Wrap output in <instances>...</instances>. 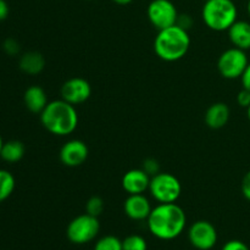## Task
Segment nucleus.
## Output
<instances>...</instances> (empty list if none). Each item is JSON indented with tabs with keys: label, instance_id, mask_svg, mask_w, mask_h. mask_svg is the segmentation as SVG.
Listing matches in <instances>:
<instances>
[{
	"label": "nucleus",
	"instance_id": "obj_28",
	"mask_svg": "<svg viewBox=\"0 0 250 250\" xmlns=\"http://www.w3.org/2000/svg\"><path fill=\"white\" fill-rule=\"evenodd\" d=\"M192 23H193L192 17H190L189 15H178V20L176 24H178L180 27L185 28L186 31H188V29L190 28Z\"/></svg>",
	"mask_w": 250,
	"mask_h": 250
},
{
	"label": "nucleus",
	"instance_id": "obj_15",
	"mask_svg": "<svg viewBox=\"0 0 250 250\" xmlns=\"http://www.w3.org/2000/svg\"><path fill=\"white\" fill-rule=\"evenodd\" d=\"M227 32L233 46L244 51L250 50V22L237 20Z\"/></svg>",
	"mask_w": 250,
	"mask_h": 250
},
{
	"label": "nucleus",
	"instance_id": "obj_20",
	"mask_svg": "<svg viewBox=\"0 0 250 250\" xmlns=\"http://www.w3.org/2000/svg\"><path fill=\"white\" fill-rule=\"evenodd\" d=\"M94 250H122V241L116 236H104L97 241Z\"/></svg>",
	"mask_w": 250,
	"mask_h": 250
},
{
	"label": "nucleus",
	"instance_id": "obj_21",
	"mask_svg": "<svg viewBox=\"0 0 250 250\" xmlns=\"http://www.w3.org/2000/svg\"><path fill=\"white\" fill-rule=\"evenodd\" d=\"M122 250H148V243L144 237L131 234L122 241Z\"/></svg>",
	"mask_w": 250,
	"mask_h": 250
},
{
	"label": "nucleus",
	"instance_id": "obj_32",
	"mask_svg": "<svg viewBox=\"0 0 250 250\" xmlns=\"http://www.w3.org/2000/svg\"><path fill=\"white\" fill-rule=\"evenodd\" d=\"M247 11H248V15L250 17V0L248 1V5H247Z\"/></svg>",
	"mask_w": 250,
	"mask_h": 250
},
{
	"label": "nucleus",
	"instance_id": "obj_14",
	"mask_svg": "<svg viewBox=\"0 0 250 250\" xmlns=\"http://www.w3.org/2000/svg\"><path fill=\"white\" fill-rule=\"evenodd\" d=\"M231 110L226 103H214L208 107L204 115V121L207 126L211 129L224 128L229 121Z\"/></svg>",
	"mask_w": 250,
	"mask_h": 250
},
{
	"label": "nucleus",
	"instance_id": "obj_5",
	"mask_svg": "<svg viewBox=\"0 0 250 250\" xmlns=\"http://www.w3.org/2000/svg\"><path fill=\"white\" fill-rule=\"evenodd\" d=\"M149 192L159 204L176 203L182 193V185L172 173L159 172L150 178Z\"/></svg>",
	"mask_w": 250,
	"mask_h": 250
},
{
	"label": "nucleus",
	"instance_id": "obj_29",
	"mask_svg": "<svg viewBox=\"0 0 250 250\" xmlns=\"http://www.w3.org/2000/svg\"><path fill=\"white\" fill-rule=\"evenodd\" d=\"M9 5H7L6 0H0V21H4L6 20V17L9 16Z\"/></svg>",
	"mask_w": 250,
	"mask_h": 250
},
{
	"label": "nucleus",
	"instance_id": "obj_30",
	"mask_svg": "<svg viewBox=\"0 0 250 250\" xmlns=\"http://www.w3.org/2000/svg\"><path fill=\"white\" fill-rule=\"evenodd\" d=\"M241 81H242V85H243V88H246V89H248L250 92V62L248 67H247V70L244 71L243 76L241 77Z\"/></svg>",
	"mask_w": 250,
	"mask_h": 250
},
{
	"label": "nucleus",
	"instance_id": "obj_9",
	"mask_svg": "<svg viewBox=\"0 0 250 250\" xmlns=\"http://www.w3.org/2000/svg\"><path fill=\"white\" fill-rule=\"evenodd\" d=\"M217 231L214 225L205 220L194 222L188 229L189 243L198 250H210L217 243Z\"/></svg>",
	"mask_w": 250,
	"mask_h": 250
},
{
	"label": "nucleus",
	"instance_id": "obj_25",
	"mask_svg": "<svg viewBox=\"0 0 250 250\" xmlns=\"http://www.w3.org/2000/svg\"><path fill=\"white\" fill-rule=\"evenodd\" d=\"M221 250H250L249 247L244 242L238 241V239H232L225 243Z\"/></svg>",
	"mask_w": 250,
	"mask_h": 250
},
{
	"label": "nucleus",
	"instance_id": "obj_23",
	"mask_svg": "<svg viewBox=\"0 0 250 250\" xmlns=\"http://www.w3.org/2000/svg\"><path fill=\"white\" fill-rule=\"evenodd\" d=\"M2 49H4L5 53H6L7 55L14 56L20 53V44L16 39L7 38L6 41L4 42V44H2Z\"/></svg>",
	"mask_w": 250,
	"mask_h": 250
},
{
	"label": "nucleus",
	"instance_id": "obj_8",
	"mask_svg": "<svg viewBox=\"0 0 250 250\" xmlns=\"http://www.w3.org/2000/svg\"><path fill=\"white\" fill-rule=\"evenodd\" d=\"M150 23L158 31L177 23L178 11L171 0H151L146 9Z\"/></svg>",
	"mask_w": 250,
	"mask_h": 250
},
{
	"label": "nucleus",
	"instance_id": "obj_26",
	"mask_svg": "<svg viewBox=\"0 0 250 250\" xmlns=\"http://www.w3.org/2000/svg\"><path fill=\"white\" fill-rule=\"evenodd\" d=\"M237 103H238L239 106L248 109L250 106V92L248 89L243 88V89L237 94Z\"/></svg>",
	"mask_w": 250,
	"mask_h": 250
},
{
	"label": "nucleus",
	"instance_id": "obj_4",
	"mask_svg": "<svg viewBox=\"0 0 250 250\" xmlns=\"http://www.w3.org/2000/svg\"><path fill=\"white\" fill-rule=\"evenodd\" d=\"M202 17L211 31H229L238 20V9L233 0H207L203 5Z\"/></svg>",
	"mask_w": 250,
	"mask_h": 250
},
{
	"label": "nucleus",
	"instance_id": "obj_11",
	"mask_svg": "<svg viewBox=\"0 0 250 250\" xmlns=\"http://www.w3.org/2000/svg\"><path fill=\"white\" fill-rule=\"evenodd\" d=\"M89 155L88 146L81 139H71L60 149V161L67 167H77L85 163Z\"/></svg>",
	"mask_w": 250,
	"mask_h": 250
},
{
	"label": "nucleus",
	"instance_id": "obj_6",
	"mask_svg": "<svg viewBox=\"0 0 250 250\" xmlns=\"http://www.w3.org/2000/svg\"><path fill=\"white\" fill-rule=\"evenodd\" d=\"M100 231V224L98 217L89 214H83L75 217L68 224L66 236L73 244H87L94 241Z\"/></svg>",
	"mask_w": 250,
	"mask_h": 250
},
{
	"label": "nucleus",
	"instance_id": "obj_18",
	"mask_svg": "<svg viewBox=\"0 0 250 250\" xmlns=\"http://www.w3.org/2000/svg\"><path fill=\"white\" fill-rule=\"evenodd\" d=\"M26 153L24 144L20 141H9L2 144L0 158L6 163H17L21 160Z\"/></svg>",
	"mask_w": 250,
	"mask_h": 250
},
{
	"label": "nucleus",
	"instance_id": "obj_1",
	"mask_svg": "<svg viewBox=\"0 0 250 250\" xmlns=\"http://www.w3.org/2000/svg\"><path fill=\"white\" fill-rule=\"evenodd\" d=\"M148 229L155 238L172 241L180 237L187 225L186 212L176 203L159 204L146 219Z\"/></svg>",
	"mask_w": 250,
	"mask_h": 250
},
{
	"label": "nucleus",
	"instance_id": "obj_2",
	"mask_svg": "<svg viewBox=\"0 0 250 250\" xmlns=\"http://www.w3.org/2000/svg\"><path fill=\"white\" fill-rule=\"evenodd\" d=\"M41 122L49 133L65 137L77 128L78 112L75 105L63 99L53 100L42 111Z\"/></svg>",
	"mask_w": 250,
	"mask_h": 250
},
{
	"label": "nucleus",
	"instance_id": "obj_24",
	"mask_svg": "<svg viewBox=\"0 0 250 250\" xmlns=\"http://www.w3.org/2000/svg\"><path fill=\"white\" fill-rule=\"evenodd\" d=\"M143 170L148 173L150 177H153L154 175L160 172V166H159V163L155 160V159H146L143 163Z\"/></svg>",
	"mask_w": 250,
	"mask_h": 250
},
{
	"label": "nucleus",
	"instance_id": "obj_35",
	"mask_svg": "<svg viewBox=\"0 0 250 250\" xmlns=\"http://www.w3.org/2000/svg\"><path fill=\"white\" fill-rule=\"evenodd\" d=\"M204 1H207V0H204Z\"/></svg>",
	"mask_w": 250,
	"mask_h": 250
},
{
	"label": "nucleus",
	"instance_id": "obj_16",
	"mask_svg": "<svg viewBox=\"0 0 250 250\" xmlns=\"http://www.w3.org/2000/svg\"><path fill=\"white\" fill-rule=\"evenodd\" d=\"M23 102L29 111L39 115L49 103L45 90L39 85H31L27 88L23 94Z\"/></svg>",
	"mask_w": 250,
	"mask_h": 250
},
{
	"label": "nucleus",
	"instance_id": "obj_31",
	"mask_svg": "<svg viewBox=\"0 0 250 250\" xmlns=\"http://www.w3.org/2000/svg\"><path fill=\"white\" fill-rule=\"evenodd\" d=\"M112 1L117 5H128V4H131L133 0H112Z\"/></svg>",
	"mask_w": 250,
	"mask_h": 250
},
{
	"label": "nucleus",
	"instance_id": "obj_34",
	"mask_svg": "<svg viewBox=\"0 0 250 250\" xmlns=\"http://www.w3.org/2000/svg\"><path fill=\"white\" fill-rule=\"evenodd\" d=\"M2 144H4V142H2V139H1V136H0V151H1Z\"/></svg>",
	"mask_w": 250,
	"mask_h": 250
},
{
	"label": "nucleus",
	"instance_id": "obj_17",
	"mask_svg": "<svg viewBox=\"0 0 250 250\" xmlns=\"http://www.w3.org/2000/svg\"><path fill=\"white\" fill-rule=\"evenodd\" d=\"M20 70L27 75H39L45 67V58L38 51H28L20 59Z\"/></svg>",
	"mask_w": 250,
	"mask_h": 250
},
{
	"label": "nucleus",
	"instance_id": "obj_33",
	"mask_svg": "<svg viewBox=\"0 0 250 250\" xmlns=\"http://www.w3.org/2000/svg\"><path fill=\"white\" fill-rule=\"evenodd\" d=\"M247 116H248V120L250 121V106L247 109Z\"/></svg>",
	"mask_w": 250,
	"mask_h": 250
},
{
	"label": "nucleus",
	"instance_id": "obj_13",
	"mask_svg": "<svg viewBox=\"0 0 250 250\" xmlns=\"http://www.w3.org/2000/svg\"><path fill=\"white\" fill-rule=\"evenodd\" d=\"M150 176L143 168H133L127 171L121 181L122 188L129 194H144L146 190H149L150 185Z\"/></svg>",
	"mask_w": 250,
	"mask_h": 250
},
{
	"label": "nucleus",
	"instance_id": "obj_7",
	"mask_svg": "<svg viewBox=\"0 0 250 250\" xmlns=\"http://www.w3.org/2000/svg\"><path fill=\"white\" fill-rule=\"evenodd\" d=\"M248 65L249 59L247 56V51L236 48V46L225 50L217 60L219 73L226 80L241 78Z\"/></svg>",
	"mask_w": 250,
	"mask_h": 250
},
{
	"label": "nucleus",
	"instance_id": "obj_12",
	"mask_svg": "<svg viewBox=\"0 0 250 250\" xmlns=\"http://www.w3.org/2000/svg\"><path fill=\"white\" fill-rule=\"evenodd\" d=\"M150 202L144 194H129L124 203V211L127 216L134 221H144L150 215Z\"/></svg>",
	"mask_w": 250,
	"mask_h": 250
},
{
	"label": "nucleus",
	"instance_id": "obj_22",
	"mask_svg": "<svg viewBox=\"0 0 250 250\" xmlns=\"http://www.w3.org/2000/svg\"><path fill=\"white\" fill-rule=\"evenodd\" d=\"M104 208H105L104 200H103L100 197L94 195V197L88 199L87 204H85V212L92 215V216L98 217L102 215L103 211H104Z\"/></svg>",
	"mask_w": 250,
	"mask_h": 250
},
{
	"label": "nucleus",
	"instance_id": "obj_27",
	"mask_svg": "<svg viewBox=\"0 0 250 250\" xmlns=\"http://www.w3.org/2000/svg\"><path fill=\"white\" fill-rule=\"evenodd\" d=\"M241 188H242V194H243V197L250 202V171H248V172L244 175L243 180H242Z\"/></svg>",
	"mask_w": 250,
	"mask_h": 250
},
{
	"label": "nucleus",
	"instance_id": "obj_3",
	"mask_svg": "<svg viewBox=\"0 0 250 250\" xmlns=\"http://www.w3.org/2000/svg\"><path fill=\"white\" fill-rule=\"evenodd\" d=\"M190 46L188 31L178 24L160 29L154 41V51L164 61L173 62L187 55Z\"/></svg>",
	"mask_w": 250,
	"mask_h": 250
},
{
	"label": "nucleus",
	"instance_id": "obj_10",
	"mask_svg": "<svg viewBox=\"0 0 250 250\" xmlns=\"http://www.w3.org/2000/svg\"><path fill=\"white\" fill-rule=\"evenodd\" d=\"M90 95H92V85L82 77L70 78L61 87V99L75 106L87 102Z\"/></svg>",
	"mask_w": 250,
	"mask_h": 250
},
{
	"label": "nucleus",
	"instance_id": "obj_19",
	"mask_svg": "<svg viewBox=\"0 0 250 250\" xmlns=\"http://www.w3.org/2000/svg\"><path fill=\"white\" fill-rule=\"evenodd\" d=\"M15 186L16 182L12 173L6 170H0V202H4L14 193Z\"/></svg>",
	"mask_w": 250,
	"mask_h": 250
}]
</instances>
